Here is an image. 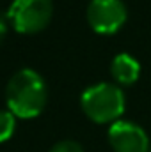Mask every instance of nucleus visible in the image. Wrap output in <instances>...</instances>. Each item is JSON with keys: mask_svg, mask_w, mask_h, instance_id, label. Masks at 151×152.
<instances>
[{"mask_svg": "<svg viewBox=\"0 0 151 152\" xmlns=\"http://www.w3.org/2000/svg\"><path fill=\"white\" fill-rule=\"evenodd\" d=\"M46 83L34 69H20L14 73L5 88L7 110L18 118H34L46 106Z\"/></svg>", "mask_w": 151, "mask_h": 152, "instance_id": "f257e3e1", "label": "nucleus"}, {"mask_svg": "<svg viewBox=\"0 0 151 152\" xmlns=\"http://www.w3.org/2000/svg\"><path fill=\"white\" fill-rule=\"evenodd\" d=\"M124 94L112 83H96L84 90L80 106L96 124H114L124 112Z\"/></svg>", "mask_w": 151, "mask_h": 152, "instance_id": "f03ea898", "label": "nucleus"}, {"mask_svg": "<svg viewBox=\"0 0 151 152\" xmlns=\"http://www.w3.org/2000/svg\"><path fill=\"white\" fill-rule=\"evenodd\" d=\"M53 14L52 0H13L7 18L16 32L38 34L48 27Z\"/></svg>", "mask_w": 151, "mask_h": 152, "instance_id": "7ed1b4c3", "label": "nucleus"}, {"mask_svg": "<svg viewBox=\"0 0 151 152\" xmlns=\"http://www.w3.org/2000/svg\"><path fill=\"white\" fill-rule=\"evenodd\" d=\"M126 5L121 0H91L87 5V21L101 36L115 34L126 21Z\"/></svg>", "mask_w": 151, "mask_h": 152, "instance_id": "20e7f679", "label": "nucleus"}, {"mask_svg": "<svg viewBox=\"0 0 151 152\" xmlns=\"http://www.w3.org/2000/svg\"><path fill=\"white\" fill-rule=\"evenodd\" d=\"M109 143L114 152H148V133L135 122L115 120L109 127Z\"/></svg>", "mask_w": 151, "mask_h": 152, "instance_id": "39448f33", "label": "nucleus"}, {"mask_svg": "<svg viewBox=\"0 0 151 152\" xmlns=\"http://www.w3.org/2000/svg\"><path fill=\"white\" fill-rule=\"evenodd\" d=\"M110 73L114 80L121 85H132L139 80L141 75V64L128 53L115 55L110 64Z\"/></svg>", "mask_w": 151, "mask_h": 152, "instance_id": "423d86ee", "label": "nucleus"}, {"mask_svg": "<svg viewBox=\"0 0 151 152\" xmlns=\"http://www.w3.org/2000/svg\"><path fill=\"white\" fill-rule=\"evenodd\" d=\"M16 129V117L9 110H0V143L7 142Z\"/></svg>", "mask_w": 151, "mask_h": 152, "instance_id": "0eeeda50", "label": "nucleus"}, {"mask_svg": "<svg viewBox=\"0 0 151 152\" xmlns=\"http://www.w3.org/2000/svg\"><path fill=\"white\" fill-rule=\"evenodd\" d=\"M50 152H84V149L75 140H62V142L55 143L50 149Z\"/></svg>", "mask_w": 151, "mask_h": 152, "instance_id": "6e6552de", "label": "nucleus"}, {"mask_svg": "<svg viewBox=\"0 0 151 152\" xmlns=\"http://www.w3.org/2000/svg\"><path fill=\"white\" fill-rule=\"evenodd\" d=\"M5 36H7V23L0 18V44H2V41L5 39Z\"/></svg>", "mask_w": 151, "mask_h": 152, "instance_id": "1a4fd4ad", "label": "nucleus"}]
</instances>
